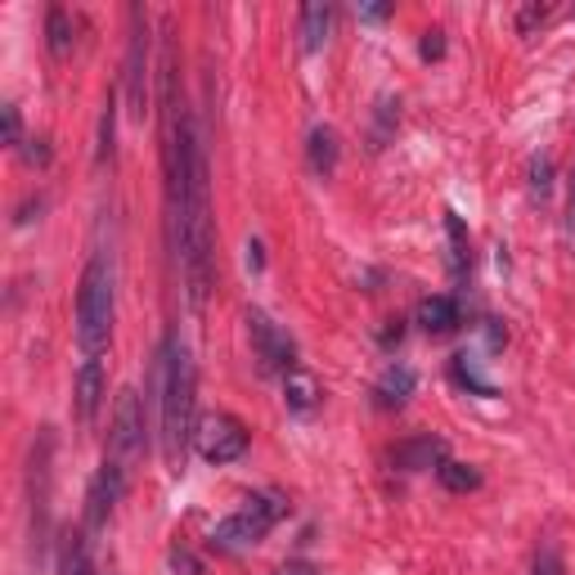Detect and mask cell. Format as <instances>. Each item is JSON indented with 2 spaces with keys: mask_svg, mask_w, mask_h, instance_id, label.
<instances>
[{
  "mask_svg": "<svg viewBox=\"0 0 575 575\" xmlns=\"http://www.w3.org/2000/svg\"><path fill=\"white\" fill-rule=\"evenodd\" d=\"M154 378H158V405H163V459L171 472H185V459L194 450V431H198V374H194V355L189 346L167 333L163 337V351H158V365H154Z\"/></svg>",
  "mask_w": 575,
  "mask_h": 575,
  "instance_id": "obj_1",
  "label": "cell"
},
{
  "mask_svg": "<svg viewBox=\"0 0 575 575\" xmlns=\"http://www.w3.org/2000/svg\"><path fill=\"white\" fill-rule=\"evenodd\" d=\"M113 337V261L95 252L77 288V346L86 359H100Z\"/></svg>",
  "mask_w": 575,
  "mask_h": 575,
  "instance_id": "obj_2",
  "label": "cell"
},
{
  "mask_svg": "<svg viewBox=\"0 0 575 575\" xmlns=\"http://www.w3.org/2000/svg\"><path fill=\"white\" fill-rule=\"evenodd\" d=\"M149 450V427H144V405H139V391H122L117 405H113V431H108V454L113 463H122L126 472L144 459Z\"/></svg>",
  "mask_w": 575,
  "mask_h": 575,
  "instance_id": "obj_3",
  "label": "cell"
},
{
  "mask_svg": "<svg viewBox=\"0 0 575 575\" xmlns=\"http://www.w3.org/2000/svg\"><path fill=\"white\" fill-rule=\"evenodd\" d=\"M283 518V503L279 499H248L239 513H230L221 526L211 531V544L226 548V553H239V548H252L270 535V526Z\"/></svg>",
  "mask_w": 575,
  "mask_h": 575,
  "instance_id": "obj_4",
  "label": "cell"
},
{
  "mask_svg": "<svg viewBox=\"0 0 575 575\" xmlns=\"http://www.w3.org/2000/svg\"><path fill=\"white\" fill-rule=\"evenodd\" d=\"M248 427L234 418V414H211L198 422L194 431V450L207 459V463H234L248 454Z\"/></svg>",
  "mask_w": 575,
  "mask_h": 575,
  "instance_id": "obj_5",
  "label": "cell"
},
{
  "mask_svg": "<svg viewBox=\"0 0 575 575\" xmlns=\"http://www.w3.org/2000/svg\"><path fill=\"white\" fill-rule=\"evenodd\" d=\"M130 50H126V104H130V117L144 122V113H149V19H144L139 10H130Z\"/></svg>",
  "mask_w": 575,
  "mask_h": 575,
  "instance_id": "obj_6",
  "label": "cell"
},
{
  "mask_svg": "<svg viewBox=\"0 0 575 575\" xmlns=\"http://www.w3.org/2000/svg\"><path fill=\"white\" fill-rule=\"evenodd\" d=\"M248 333H252V351H257V359H261V369L265 374H293L297 369V346H293V337H288L265 311H252L248 315Z\"/></svg>",
  "mask_w": 575,
  "mask_h": 575,
  "instance_id": "obj_7",
  "label": "cell"
},
{
  "mask_svg": "<svg viewBox=\"0 0 575 575\" xmlns=\"http://www.w3.org/2000/svg\"><path fill=\"white\" fill-rule=\"evenodd\" d=\"M126 481H130V472H126L122 463L104 459V468L95 472V481H91V490H86V531H91V535L113 518L117 499L126 494Z\"/></svg>",
  "mask_w": 575,
  "mask_h": 575,
  "instance_id": "obj_8",
  "label": "cell"
},
{
  "mask_svg": "<svg viewBox=\"0 0 575 575\" xmlns=\"http://www.w3.org/2000/svg\"><path fill=\"white\" fill-rule=\"evenodd\" d=\"M72 396H77V422H82V427H95L100 405H104V365H100V359H86V365H82Z\"/></svg>",
  "mask_w": 575,
  "mask_h": 575,
  "instance_id": "obj_9",
  "label": "cell"
},
{
  "mask_svg": "<svg viewBox=\"0 0 575 575\" xmlns=\"http://www.w3.org/2000/svg\"><path fill=\"white\" fill-rule=\"evenodd\" d=\"M414 387H418V374L409 365H387L383 378H378V387H374V396H378L383 409H400V405H409Z\"/></svg>",
  "mask_w": 575,
  "mask_h": 575,
  "instance_id": "obj_10",
  "label": "cell"
},
{
  "mask_svg": "<svg viewBox=\"0 0 575 575\" xmlns=\"http://www.w3.org/2000/svg\"><path fill=\"white\" fill-rule=\"evenodd\" d=\"M396 463H400L405 472L441 468V463H446V441H437V437H418V441H405V446L396 450Z\"/></svg>",
  "mask_w": 575,
  "mask_h": 575,
  "instance_id": "obj_11",
  "label": "cell"
},
{
  "mask_svg": "<svg viewBox=\"0 0 575 575\" xmlns=\"http://www.w3.org/2000/svg\"><path fill=\"white\" fill-rule=\"evenodd\" d=\"M459 324V302L454 297H422L418 302V328L422 333H450Z\"/></svg>",
  "mask_w": 575,
  "mask_h": 575,
  "instance_id": "obj_12",
  "label": "cell"
},
{
  "mask_svg": "<svg viewBox=\"0 0 575 575\" xmlns=\"http://www.w3.org/2000/svg\"><path fill=\"white\" fill-rule=\"evenodd\" d=\"M306 163H311L315 176H333V171H337V130H333V126H315V130H311Z\"/></svg>",
  "mask_w": 575,
  "mask_h": 575,
  "instance_id": "obj_13",
  "label": "cell"
},
{
  "mask_svg": "<svg viewBox=\"0 0 575 575\" xmlns=\"http://www.w3.org/2000/svg\"><path fill=\"white\" fill-rule=\"evenodd\" d=\"M320 383L306 374V369H293V374H288L283 378V400H288V409H293V414H311L315 405H320Z\"/></svg>",
  "mask_w": 575,
  "mask_h": 575,
  "instance_id": "obj_14",
  "label": "cell"
},
{
  "mask_svg": "<svg viewBox=\"0 0 575 575\" xmlns=\"http://www.w3.org/2000/svg\"><path fill=\"white\" fill-rule=\"evenodd\" d=\"M59 575H95V566H91V531H72L63 540Z\"/></svg>",
  "mask_w": 575,
  "mask_h": 575,
  "instance_id": "obj_15",
  "label": "cell"
},
{
  "mask_svg": "<svg viewBox=\"0 0 575 575\" xmlns=\"http://www.w3.org/2000/svg\"><path fill=\"white\" fill-rule=\"evenodd\" d=\"M328 28H333V10L328 6H306L302 10V50H320L328 41Z\"/></svg>",
  "mask_w": 575,
  "mask_h": 575,
  "instance_id": "obj_16",
  "label": "cell"
},
{
  "mask_svg": "<svg viewBox=\"0 0 575 575\" xmlns=\"http://www.w3.org/2000/svg\"><path fill=\"white\" fill-rule=\"evenodd\" d=\"M45 36H50V54L54 59H63L67 50H72V23H67V10H50L45 14Z\"/></svg>",
  "mask_w": 575,
  "mask_h": 575,
  "instance_id": "obj_17",
  "label": "cell"
},
{
  "mask_svg": "<svg viewBox=\"0 0 575 575\" xmlns=\"http://www.w3.org/2000/svg\"><path fill=\"white\" fill-rule=\"evenodd\" d=\"M437 477H441V485H446V490H454V494H463V490H477V485H481V472H477V468H468V463H454V459H446V463L437 468Z\"/></svg>",
  "mask_w": 575,
  "mask_h": 575,
  "instance_id": "obj_18",
  "label": "cell"
},
{
  "mask_svg": "<svg viewBox=\"0 0 575 575\" xmlns=\"http://www.w3.org/2000/svg\"><path fill=\"white\" fill-rule=\"evenodd\" d=\"M446 234H450V261H454V270L463 274L472 252H468V230H463V221H459L454 211H446Z\"/></svg>",
  "mask_w": 575,
  "mask_h": 575,
  "instance_id": "obj_19",
  "label": "cell"
},
{
  "mask_svg": "<svg viewBox=\"0 0 575 575\" xmlns=\"http://www.w3.org/2000/svg\"><path fill=\"white\" fill-rule=\"evenodd\" d=\"M531 575H566V562H562L557 544H544V548L535 553V566H531Z\"/></svg>",
  "mask_w": 575,
  "mask_h": 575,
  "instance_id": "obj_20",
  "label": "cell"
},
{
  "mask_svg": "<svg viewBox=\"0 0 575 575\" xmlns=\"http://www.w3.org/2000/svg\"><path fill=\"white\" fill-rule=\"evenodd\" d=\"M454 378H459L463 387H472L477 396H494V387L477 378V369H472V359H468V355H459V359H454Z\"/></svg>",
  "mask_w": 575,
  "mask_h": 575,
  "instance_id": "obj_21",
  "label": "cell"
},
{
  "mask_svg": "<svg viewBox=\"0 0 575 575\" xmlns=\"http://www.w3.org/2000/svg\"><path fill=\"white\" fill-rule=\"evenodd\" d=\"M548 19H553V6H522V14H518V32L531 36V32L544 28Z\"/></svg>",
  "mask_w": 575,
  "mask_h": 575,
  "instance_id": "obj_22",
  "label": "cell"
},
{
  "mask_svg": "<svg viewBox=\"0 0 575 575\" xmlns=\"http://www.w3.org/2000/svg\"><path fill=\"white\" fill-rule=\"evenodd\" d=\"M113 126H117V100L104 104V122H100V158H113Z\"/></svg>",
  "mask_w": 575,
  "mask_h": 575,
  "instance_id": "obj_23",
  "label": "cell"
},
{
  "mask_svg": "<svg viewBox=\"0 0 575 575\" xmlns=\"http://www.w3.org/2000/svg\"><path fill=\"white\" fill-rule=\"evenodd\" d=\"M171 571L176 575H202V562L189 548H171Z\"/></svg>",
  "mask_w": 575,
  "mask_h": 575,
  "instance_id": "obj_24",
  "label": "cell"
},
{
  "mask_svg": "<svg viewBox=\"0 0 575 575\" xmlns=\"http://www.w3.org/2000/svg\"><path fill=\"white\" fill-rule=\"evenodd\" d=\"M548 176H553V163L548 158H535V167H531V189L544 198L548 194Z\"/></svg>",
  "mask_w": 575,
  "mask_h": 575,
  "instance_id": "obj_25",
  "label": "cell"
},
{
  "mask_svg": "<svg viewBox=\"0 0 575 575\" xmlns=\"http://www.w3.org/2000/svg\"><path fill=\"white\" fill-rule=\"evenodd\" d=\"M422 59H441L446 54V32H422Z\"/></svg>",
  "mask_w": 575,
  "mask_h": 575,
  "instance_id": "obj_26",
  "label": "cell"
},
{
  "mask_svg": "<svg viewBox=\"0 0 575 575\" xmlns=\"http://www.w3.org/2000/svg\"><path fill=\"white\" fill-rule=\"evenodd\" d=\"M23 139V122H19V108L6 104V144H19Z\"/></svg>",
  "mask_w": 575,
  "mask_h": 575,
  "instance_id": "obj_27",
  "label": "cell"
},
{
  "mask_svg": "<svg viewBox=\"0 0 575 575\" xmlns=\"http://www.w3.org/2000/svg\"><path fill=\"white\" fill-rule=\"evenodd\" d=\"M387 14H391L387 6H369V10H359V19H369V23H383Z\"/></svg>",
  "mask_w": 575,
  "mask_h": 575,
  "instance_id": "obj_28",
  "label": "cell"
},
{
  "mask_svg": "<svg viewBox=\"0 0 575 575\" xmlns=\"http://www.w3.org/2000/svg\"><path fill=\"white\" fill-rule=\"evenodd\" d=\"M274 575H315V566H306V562H293V566H279Z\"/></svg>",
  "mask_w": 575,
  "mask_h": 575,
  "instance_id": "obj_29",
  "label": "cell"
},
{
  "mask_svg": "<svg viewBox=\"0 0 575 575\" xmlns=\"http://www.w3.org/2000/svg\"><path fill=\"white\" fill-rule=\"evenodd\" d=\"M566 226L575 234V171H571V198H566Z\"/></svg>",
  "mask_w": 575,
  "mask_h": 575,
  "instance_id": "obj_30",
  "label": "cell"
},
{
  "mask_svg": "<svg viewBox=\"0 0 575 575\" xmlns=\"http://www.w3.org/2000/svg\"><path fill=\"white\" fill-rule=\"evenodd\" d=\"M248 265L261 270V243H248Z\"/></svg>",
  "mask_w": 575,
  "mask_h": 575,
  "instance_id": "obj_31",
  "label": "cell"
}]
</instances>
